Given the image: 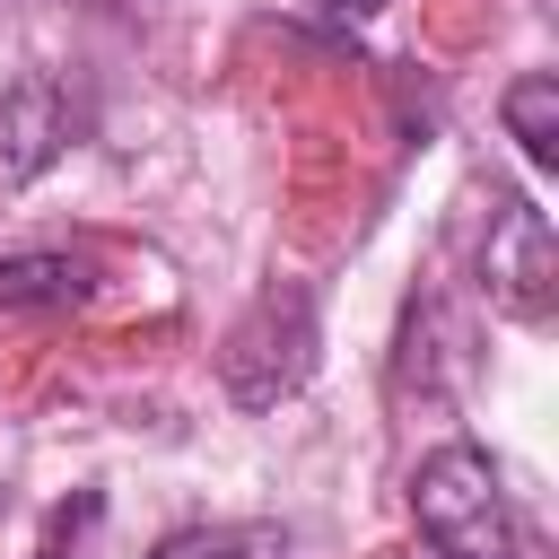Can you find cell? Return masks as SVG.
Returning <instances> with one entry per match:
<instances>
[{"label":"cell","instance_id":"obj_6","mask_svg":"<svg viewBox=\"0 0 559 559\" xmlns=\"http://www.w3.org/2000/svg\"><path fill=\"white\" fill-rule=\"evenodd\" d=\"M507 131H515V148L550 175L559 166V79L550 70H524L515 87H507Z\"/></svg>","mask_w":559,"mask_h":559},{"label":"cell","instance_id":"obj_4","mask_svg":"<svg viewBox=\"0 0 559 559\" xmlns=\"http://www.w3.org/2000/svg\"><path fill=\"white\" fill-rule=\"evenodd\" d=\"M0 140H9V175H35L61 140H70V105L52 79H17V96L0 105Z\"/></svg>","mask_w":559,"mask_h":559},{"label":"cell","instance_id":"obj_2","mask_svg":"<svg viewBox=\"0 0 559 559\" xmlns=\"http://www.w3.org/2000/svg\"><path fill=\"white\" fill-rule=\"evenodd\" d=\"M314 349H323L314 288H306V280H271V288L236 314V332L218 341V384H227V402H245V411H280V402L314 376Z\"/></svg>","mask_w":559,"mask_h":559},{"label":"cell","instance_id":"obj_8","mask_svg":"<svg viewBox=\"0 0 559 559\" xmlns=\"http://www.w3.org/2000/svg\"><path fill=\"white\" fill-rule=\"evenodd\" d=\"M96 515H105L96 498H70V507L52 515V533H44V550H35V559H87V533H96Z\"/></svg>","mask_w":559,"mask_h":559},{"label":"cell","instance_id":"obj_1","mask_svg":"<svg viewBox=\"0 0 559 559\" xmlns=\"http://www.w3.org/2000/svg\"><path fill=\"white\" fill-rule=\"evenodd\" d=\"M411 515H419V542L437 559H542V533L515 515L498 463L480 445H463V437L437 445V454H419Z\"/></svg>","mask_w":559,"mask_h":559},{"label":"cell","instance_id":"obj_9","mask_svg":"<svg viewBox=\"0 0 559 559\" xmlns=\"http://www.w3.org/2000/svg\"><path fill=\"white\" fill-rule=\"evenodd\" d=\"M323 9H349V17H367V9H384V0H323Z\"/></svg>","mask_w":559,"mask_h":559},{"label":"cell","instance_id":"obj_5","mask_svg":"<svg viewBox=\"0 0 559 559\" xmlns=\"http://www.w3.org/2000/svg\"><path fill=\"white\" fill-rule=\"evenodd\" d=\"M87 297V262L70 253H9L0 262V314H61Z\"/></svg>","mask_w":559,"mask_h":559},{"label":"cell","instance_id":"obj_7","mask_svg":"<svg viewBox=\"0 0 559 559\" xmlns=\"http://www.w3.org/2000/svg\"><path fill=\"white\" fill-rule=\"evenodd\" d=\"M148 559H288V533L280 524H183Z\"/></svg>","mask_w":559,"mask_h":559},{"label":"cell","instance_id":"obj_3","mask_svg":"<svg viewBox=\"0 0 559 559\" xmlns=\"http://www.w3.org/2000/svg\"><path fill=\"white\" fill-rule=\"evenodd\" d=\"M480 288H489V306H507L515 323H550V306H559V245H550V218H542L524 192H498V201H489Z\"/></svg>","mask_w":559,"mask_h":559}]
</instances>
